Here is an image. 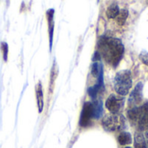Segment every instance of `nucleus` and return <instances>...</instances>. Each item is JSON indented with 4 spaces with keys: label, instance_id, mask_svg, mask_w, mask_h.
Returning <instances> with one entry per match:
<instances>
[{
    "label": "nucleus",
    "instance_id": "obj_3",
    "mask_svg": "<svg viewBox=\"0 0 148 148\" xmlns=\"http://www.w3.org/2000/svg\"><path fill=\"white\" fill-rule=\"evenodd\" d=\"M102 125L107 132L123 130L125 127V119L121 114H108L102 119Z\"/></svg>",
    "mask_w": 148,
    "mask_h": 148
},
{
    "label": "nucleus",
    "instance_id": "obj_1",
    "mask_svg": "<svg viewBox=\"0 0 148 148\" xmlns=\"http://www.w3.org/2000/svg\"><path fill=\"white\" fill-rule=\"evenodd\" d=\"M124 51V45L119 38L102 37L99 41V54L113 67H116L121 61Z\"/></svg>",
    "mask_w": 148,
    "mask_h": 148
},
{
    "label": "nucleus",
    "instance_id": "obj_5",
    "mask_svg": "<svg viewBox=\"0 0 148 148\" xmlns=\"http://www.w3.org/2000/svg\"><path fill=\"white\" fill-rule=\"evenodd\" d=\"M136 125L139 132L148 134V102L138 106V116Z\"/></svg>",
    "mask_w": 148,
    "mask_h": 148
},
{
    "label": "nucleus",
    "instance_id": "obj_8",
    "mask_svg": "<svg viewBox=\"0 0 148 148\" xmlns=\"http://www.w3.org/2000/svg\"><path fill=\"white\" fill-rule=\"evenodd\" d=\"M47 20H48V28H49V38H50V47L52 45V38H53V31H54V10L51 9L47 11Z\"/></svg>",
    "mask_w": 148,
    "mask_h": 148
},
{
    "label": "nucleus",
    "instance_id": "obj_11",
    "mask_svg": "<svg viewBox=\"0 0 148 148\" xmlns=\"http://www.w3.org/2000/svg\"><path fill=\"white\" fill-rule=\"evenodd\" d=\"M93 107V118L99 119L103 113V104L101 100H96L92 103Z\"/></svg>",
    "mask_w": 148,
    "mask_h": 148
},
{
    "label": "nucleus",
    "instance_id": "obj_15",
    "mask_svg": "<svg viewBox=\"0 0 148 148\" xmlns=\"http://www.w3.org/2000/svg\"><path fill=\"white\" fill-rule=\"evenodd\" d=\"M128 17V12L127 10H121L119 13V15L117 16L116 19H117V23L119 25H124L125 21H126V18Z\"/></svg>",
    "mask_w": 148,
    "mask_h": 148
},
{
    "label": "nucleus",
    "instance_id": "obj_9",
    "mask_svg": "<svg viewBox=\"0 0 148 148\" xmlns=\"http://www.w3.org/2000/svg\"><path fill=\"white\" fill-rule=\"evenodd\" d=\"M134 146L135 148H148L145 141V138L143 132L138 131L134 136Z\"/></svg>",
    "mask_w": 148,
    "mask_h": 148
},
{
    "label": "nucleus",
    "instance_id": "obj_16",
    "mask_svg": "<svg viewBox=\"0 0 148 148\" xmlns=\"http://www.w3.org/2000/svg\"><path fill=\"white\" fill-rule=\"evenodd\" d=\"M139 59L141 62L146 65H148V51H142L141 53L139 54Z\"/></svg>",
    "mask_w": 148,
    "mask_h": 148
},
{
    "label": "nucleus",
    "instance_id": "obj_4",
    "mask_svg": "<svg viewBox=\"0 0 148 148\" xmlns=\"http://www.w3.org/2000/svg\"><path fill=\"white\" fill-rule=\"evenodd\" d=\"M124 105H125L124 97L115 94H111L106 101V108L111 112V113L113 114H119L123 109Z\"/></svg>",
    "mask_w": 148,
    "mask_h": 148
},
{
    "label": "nucleus",
    "instance_id": "obj_6",
    "mask_svg": "<svg viewBox=\"0 0 148 148\" xmlns=\"http://www.w3.org/2000/svg\"><path fill=\"white\" fill-rule=\"evenodd\" d=\"M93 118V107L92 102H86L80 114L79 125L81 127H87L91 125L92 119Z\"/></svg>",
    "mask_w": 148,
    "mask_h": 148
},
{
    "label": "nucleus",
    "instance_id": "obj_14",
    "mask_svg": "<svg viewBox=\"0 0 148 148\" xmlns=\"http://www.w3.org/2000/svg\"><path fill=\"white\" fill-rule=\"evenodd\" d=\"M57 77H58V66H57L56 63H54L53 66H52V69H51V79H50V89H51V92H52V90H53L54 82H55Z\"/></svg>",
    "mask_w": 148,
    "mask_h": 148
},
{
    "label": "nucleus",
    "instance_id": "obj_13",
    "mask_svg": "<svg viewBox=\"0 0 148 148\" xmlns=\"http://www.w3.org/2000/svg\"><path fill=\"white\" fill-rule=\"evenodd\" d=\"M118 141L121 145H126L132 143V135L127 132H122L119 137Z\"/></svg>",
    "mask_w": 148,
    "mask_h": 148
},
{
    "label": "nucleus",
    "instance_id": "obj_10",
    "mask_svg": "<svg viewBox=\"0 0 148 148\" xmlns=\"http://www.w3.org/2000/svg\"><path fill=\"white\" fill-rule=\"evenodd\" d=\"M36 97H37V101H38V112H42L43 108H44V93H43V89H42V86L40 82L36 86Z\"/></svg>",
    "mask_w": 148,
    "mask_h": 148
},
{
    "label": "nucleus",
    "instance_id": "obj_12",
    "mask_svg": "<svg viewBox=\"0 0 148 148\" xmlns=\"http://www.w3.org/2000/svg\"><path fill=\"white\" fill-rule=\"evenodd\" d=\"M119 12H120V10H119V5H116V4H112V5H111L107 8V10H106V16H107L108 18L112 19V18H117V16L119 15Z\"/></svg>",
    "mask_w": 148,
    "mask_h": 148
},
{
    "label": "nucleus",
    "instance_id": "obj_2",
    "mask_svg": "<svg viewBox=\"0 0 148 148\" xmlns=\"http://www.w3.org/2000/svg\"><path fill=\"white\" fill-rule=\"evenodd\" d=\"M132 85V73L129 70H122L117 72L114 79V90L118 94L124 97L129 93Z\"/></svg>",
    "mask_w": 148,
    "mask_h": 148
},
{
    "label": "nucleus",
    "instance_id": "obj_17",
    "mask_svg": "<svg viewBox=\"0 0 148 148\" xmlns=\"http://www.w3.org/2000/svg\"><path fill=\"white\" fill-rule=\"evenodd\" d=\"M1 48L3 50L4 52V59L6 60L7 59V54H8V45L6 43H2L1 44Z\"/></svg>",
    "mask_w": 148,
    "mask_h": 148
},
{
    "label": "nucleus",
    "instance_id": "obj_18",
    "mask_svg": "<svg viewBox=\"0 0 148 148\" xmlns=\"http://www.w3.org/2000/svg\"><path fill=\"white\" fill-rule=\"evenodd\" d=\"M125 148H132V147H130V146H127V147H125Z\"/></svg>",
    "mask_w": 148,
    "mask_h": 148
},
{
    "label": "nucleus",
    "instance_id": "obj_7",
    "mask_svg": "<svg viewBox=\"0 0 148 148\" xmlns=\"http://www.w3.org/2000/svg\"><path fill=\"white\" fill-rule=\"evenodd\" d=\"M128 101L129 106L132 107L137 106L143 101V84L141 82H138L136 85L135 88L130 94Z\"/></svg>",
    "mask_w": 148,
    "mask_h": 148
}]
</instances>
